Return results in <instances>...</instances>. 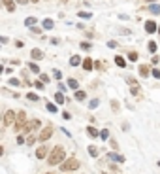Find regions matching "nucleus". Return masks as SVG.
I'll use <instances>...</instances> for the list:
<instances>
[{
  "label": "nucleus",
  "mask_w": 160,
  "mask_h": 174,
  "mask_svg": "<svg viewBox=\"0 0 160 174\" xmlns=\"http://www.w3.org/2000/svg\"><path fill=\"white\" fill-rule=\"evenodd\" d=\"M47 165L49 167H57V165H60L64 159H66V150H64L62 146H55L53 150L47 153Z\"/></svg>",
  "instance_id": "1"
},
{
  "label": "nucleus",
  "mask_w": 160,
  "mask_h": 174,
  "mask_svg": "<svg viewBox=\"0 0 160 174\" xmlns=\"http://www.w3.org/2000/svg\"><path fill=\"white\" fill-rule=\"evenodd\" d=\"M79 167H81L79 159H75V157H68V159H64L62 163L59 165V169H60V172H73V170H77Z\"/></svg>",
  "instance_id": "2"
},
{
  "label": "nucleus",
  "mask_w": 160,
  "mask_h": 174,
  "mask_svg": "<svg viewBox=\"0 0 160 174\" xmlns=\"http://www.w3.org/2000/svg\"><path fill=\"white\" fill-rule=\"evenodd\" d=\"M40 129H41V121H40L38 117L28 119L27 123H25L23 131H21V134H30V133H36V131H40Z\"/></svg>",
  "instance_id": "3"
},
{
  "label": "nucleus",
  "mask_w": 160,
  "mask_h": 174,
  "mask_svg": "<svg viewBox=\"0 0 160 174\" xmlns=\"http://www.w3.org/2000/svg\"><path fill=\"white\" fill-rule=\"evenodd\" d=\"M28 121V117H27V112L25 110H21V112H15V123H13V129H15V133H21L23 131V127H25V123Z\"/></svg>",
  "instance_id": "4"
},
{
  "label": "nucleus",
  "mask_w": 160,
  "mask_h": 174,
  "mask_svg": "<svg viewBox=\"0 0 160 174\" xmlns=\"http://www.w3.org/2000/svg\"><path fill=\"white\" fill-rule=\"evenodd\" d=\"M51 136H53V125H45V127L40 129V133H38V142L45 144Z\"/></svg>",
  "instance_id": "5"
},
{
  "label": "nucleus",
  "mask_w": 160,
  "mask_h": 174,
  "mask_svg": "<svg viewBox=\"0 0 160 174\" xmlns=\"http://www.w3.org/2000/svg\"><path fill=\"white\" fill-rule=\"evenodd\" d=\"M2 121H4V127L13 125L15 123V110H6V114L2 115Z\"/></svg>",
  "instance_id": "6"
},
{
  "label": "nucleus",
  "mask_w": 160,
  "mask_h": 174,
  "mask_svg": "<svg viewBox=\"0 0 160 174\" xmlns=\"http://www.w3.org/2000/svg\"><path fill=\"white\" fill-rule=\"evenodd\" d=\"M51 151V148L47 146V144H41V146H38V150H36V159H45L47 157V153Z\"/></svg>",
  "instance_id": "7"
},
{
  "label": "nucleus",
  "mask_w": 160,
  "mask_h": 174,
  "mask_svg": "<svg viewBox=\"0 0 160 174\" xmlns=\"http://www.w3.org/2000/svg\"><path fill=\"white\" fill-rule=\"evenodd\" d=\"M107 159L113 161V163H124V155H121V153H115V151H111V153H107Z\"/></svg>",
  "instance_id": "8"
},
{
  "label": "nucleus",
  "mask_w": 160,
  "mask_h": 174,
  "mask_svg": "<svg viewBox=\"0 0 160 174\" xmlns=\"http://www.w3.org/2000/svg\"><path fill=\"white\" fill-rule=\"evenodd\" d=\"M30 57H32V61H41L43 59V51L38 49V47H34V49L30 51Z\"/></svg>",
  "instance_id": "9"
},
{
  "label": "nucleus",
  "mask_w": 160,
  "mask_h": 174,
  "mask_svg": "<svg viewBox=\"0 0 160 174\" xmlns=\"http://www.w3.org/2000/svg\"><path fill=\"white\" fill-rule=\"evenodd\" d=\"M36 142H38V134H34V133L27 134V138H25V144H27V146H32V144H36Z\"/></svg>",
  "instance_id": "10"
},
{
  "label": "nucleus",
  "mask_w": 160,
  "mask_h": 174,
  "mask_svg": "<svg viewBox=\"0 0 160 174\" xmlns=\"http://www.w3.org/2000/svg\"><path fill=\"white\" fill-rule=\"evenodd\" d=\"M2 4H4V8L8 9L9 13H13V11H15V2H13V0H2Z\"/></svg>",
  "instance_id": "11"
},
{
  "label": "nucleus",
  "mask_w": 160,
  "mask_h": 174,
  "mask_svg": "<svg viewBox=\"0 0 160 174\" xmlns=\"http://www.w3.org/2000/svg\"><path fill=\"white\" fill-rule=\"evenodd\" d=\"M149 74H151V68H149L147 64H141V66H139V76H141V78H149Z\"/></svg>",
  "instance_id": "12"
},
{
  "label": "nucleus",
  "mask_w": 160,
  "mask_h": 174,
  "mask_svg": "<svg viewBox=\"0 0 160 174\" xmlns=\"http://www.w3.org/2000/svg\"><path fill=\"white\" fill-rule=\"evenodd\" d=\"M156 28H158V27H156V23H155V21H147V23H145V30L149 32V34L156 32Z\"/></svg>",
  "instance_id": "13"
},
{
  "label": "nucleus",
  "mask_w": 160,
  "mask_h": 174,
  "mask_svg": "<svg viewBox=\"0 0 160 174\" xmlns=\"http://www.w3.org/2000/svg\"><path fill=\"white\" fill-rule=\"evenodd\" d=\"M81 64H83V70H92V66H94V63H92L91 57H87L85 61H81Z\"/></svg>",
  "instance_id": "14"
},
{
  "label": "nucleus",
  "mask_w": 160,
  "mask_h": 174,
  "mask_svg": "<svg viewBox=\"0 0 160 174\" xmlns=\"http://www.w3.org/2000/svg\"><path fill=\"white\" fill-rule=\"evenodd\" d=\"M87 134L91 138H98V129L92 127V125H89V127H87Z\"/></svg>",
  "instance_id": "15"
},
{
  "label": "nucleus",
  "mask_w": 160,
  "mask_h": 174,
  "mask_svg": "<svg viewBox=\"0 0 160 174\" xmlns=\"http://www.w3.org/2000/svg\"><path fill=\"white\" fill-rule=\"evenodd\" d=\"M73 96H75V100H85V98H87V93L81 91V89H77V91L73 93Z\"/></svg>",
  "instance_id": "16"
},
{
  "label": "nucleus",
  "mask_w": 160,
  "mask_h": 174,
  "mask_svg": "<svg viewBox=\"0 0 160 174\" xmlns=\"http://www.w3.org/2000/svg\"><path fill=\"white\" fill-rule=\"evenodd\" d=\"M27 66H28V70H30V72H34V74H40V66H38V64L34 63V61H30V63H28Z\"/></svg>",
  "instance_id": "17"
},
{
  "label": "nucleus",
  "mask_w": 160,
  "mask_h": 174,
  "mask_svg": "<svg viewBox=\"0 0 160 174\" xmlns=\"http://www.w3.org/2000/svg\"><path fill=\"white\" fill-rule=\"evenodd\" d=\"M41 25H43V28H45V30H49V28H53V27H55L53 19H49V17H47V19H43V23H41Z\"/></svg>",
  "instance_id": "18"
},
{
  "label": "nucleus",
  "mask_w": 160,
  "mask_h": 174,
  "mask_svg": "<svg viewBox=\"0 0 160 174\" xmlns=\"http://www.w3.org/2000/svg\"><path fill=\"white\" fill-rule=\"evenodd\" d=\"M68 87H70V89H73V91H77V89H79V83H77V80L70 78V80H68Z\"/></svg>",
  "instance_id": "19"
},
{
  "label": "nucleus",
  "mask_w": 160,
  "mask_h": 174,
  "mask_svg": "<svg viewBox=\"0 0 160 174\" xmlns=\"http://www.w3.org/2000/svg\"><path fill=\"white\" fill-rule=\"evenodd\" d=\"M55 102H57V104H64V102H66V98H64V95H62V93H55Z\"/></svg>",
  "instance_id": "20"
},
{
  "label": "nucleus",
  "mask_w": 160,
  "mask_h": 174,
  "mask_svg": "<svg viewBox=\"0 0 160 174\" xmlns=\"http://www.w3.org/2000/svg\"><path fill=\"white\" fill-rule=\"evenodd\" d=\"M115 64H117V66H121V68H124V66H126V61H124L121 55H117V57H115Z\"/></svg>",
  "instance_id": "21"
},
{
  "label": "nucleus",
  "mask_w": 160,
  "mask_h": 174,
  "mask_svg": "<svg viewBox=\"0 0 160 174\" xmlns=\"http://www.w3.org/2000/svg\"><path fill=\"white\" fill-rule=\"evenodd\" d=\"M27 100H30V102H36V100H40V96H38V93H27Z\"/></svg>",
  "instance_id": "22"
},
{
  "label": "nucleus",
  "mask_w": 160,
  "mask_h": 174,
  "mask_svg": "<svg viewBox=\"0 0 160 174\" xmlns=\"http://www.w3.org/2000/svg\"><path fill=\"white\" fill-rule=\"evenodd\" d=\"M45 108H47V112H51V114H57V112H59L57 104H53V102H47V104H45Z\"/></svg>",
  "instance_id": "23"
},
{
  "label": "nucleus",
  "mask_w": 160,
  "mask_h": 174,
  "mask_svg": "<svg viewBox=\"0 0 160 174\" xmlns=\"http://www.w3.org/2000/svg\"><path fill=\"white\" fill-rule=\"evenodd\" d=\"M36 23H38V19H36V17H27V19H25V25H27L28 28H30V27H34Z\"/></svg>",
  "instance_id": "24"
},
{
  "label": "nucleus",
  "mask_w": 160,
  "mask_h": 174,
  "mask_svg": "<svg viewBox=\"0 0 160 174\" xmlns=\"http://www.w3.org/2000/svg\"><path fill=\"white\" fill-rule=\"evenodd\" d=\"M70 64H72V66H79V64H81V57H79V55H73L72 59H70Z\"/></svg>",
  "instance_id": "25"
},
{
  "label": "nucleus",
  "mask_w": 160,
  "mask_h": 174,
  "mask_svg": "<svg viewBox=\"0 0 160 174\" xmlns=\"http://www.w3.org/2000/svg\"><path fill=\"white\" fill-rule=\"evenodd\" d=\"M32 87H34V89H36V91H43V89H45V85H43V83H41L40 80H36V82L32 83Z\"/></svg>",
  "instance_id": "26"
},
{
  "label": "nucleus",
  "mask_w": 160,
  "mask_h": 174,
  "mask_svg": "<svg viewBox=\"0 0 160 174\" xmlns=\"http://www.w3.org/2000/svg\"><path fill=\"white\" fill-rule=\"evenodd\" d=\"M8 85H13V87H21V80H17V78H9V80H8Z\"/></svg>",
  "instance_id": "27"
},
{
  "label": "nucleus",
  "mask_w": 160,
  "mask_h": 174,
  "mask_svg": "<svg viewBox=\"0 0 160 174\" xmlns=\"http://www.w3.org/2000/svg\"><path fill=\"white\" fill-rule=\"evenodd\" d=\"M98 136H100L102 140H107V138H109V131H107V129H104V131H98Z\"/></svg>",
  "instance_id": "28"
},
{
  "label": "nucleus",
  "mask_w": 160,
  "mask_h": 174,
  "mask_svg": "<svg viewBox=\"0 0 160 174\" xmlns=\"http://www.w3.org/2000/svg\"><path fill=\"white\" fill-rule=\"evenodd\" d=\"M89 155L91 157H98V148L96 146H89Z\"/></svg>",
  "instance_id": "29"
},
{
  "label": "nucleus",
  "mask_w": 160,
  "mask_h": 174,
  "mask_svg": "<svg viewBox=\"0 0 160 174\" xmlns=\"http://www.w3.org/2000/svg\"><path fill=\"white\" fill-rule=\"evenodd\" d=\"M149 9H151V11H153V13H155V15H156V13H160V6H158V4H153V6H151V8H149Z\"/></svg>",
  "instance_id": "30"
},
{
  "label": "nucleus",
  "mask_w": 160,
  "mask_h": 174,
  "mask_svg": "<svg viewBox=\"0 0 160 174\" xmlns=\"http://www.w3.org/2000/svg\"><path fill=\"white\" fill-rule=\"evenodd\" d=\"M40 82L41 83H49V76H47V74H40Z\"/></svg>",
  "instance_id": "31"
},
{
  "label": "nucleus",
  "mask_w": 160,
  "mask_h": 174,
  "mask_svg": "<svg viewBox=\"0 0 160 174\" xmlns=\"http://www.w3.org/2000/svg\"><path fill=\"white\" fill-rule=\"evenodd\" d=\"M17 144H19V146H23V144H25V134H21V133L17 134Z\"/></svg>",
  "instance_id": "32"
},
{
  "label": "nucleus",
  "mask_w": 160,
  "mask_h": 174,
  "mask_svg": "<svg viewBox=\"0 0 160 174\" xmlns=\"http://www.w3.org/2000/svg\"><path fill=\"white\" fill-rule=\"evenodd\" d=\"M79 17H81V19H91V13H89V11H79Z\"/></svg>",
  "instance_id": "33"
},
{
  "label": "nucleus",
  "mask_w": 160,
  "mask_h": 174,
  "mask_svg": "<svg viewBox=\"0 0 160 174\" xmlns=\"http://www.w3.org/2000/svg\"><path fill=\"white\" fill-rule=\"evenodd\" d=\"M104 66H105V64L102 63V61H96V63H94V66H92V68H98V70H102V68H104Z\"/></svg>",
  "instance_id": "34"
},
{
  "label": "nucleus",
  "mask_w": 160,
  "mask_h": 174,
  "mask_svg": "<svg viewBox=\"0 0 160 174\" xmlns=\"http://www.w3.org/2000/svg\"><path fill=\"white\" fill-rule=\"evenodd\" d=\"M91 44H89V42H81V49H85V51H89V49H91Z\"/></svg>",
  "instance_id": "35"
},
{
  "label": "nucleus",
  "mask_w": 160,
  "mask_h": 174,
  "mask_svg": "<svg viewBox=\"0 0 160 174\" xmlns=\"http://www.w3.org/2000/svg\"><path fill=\"white\" fill-rule=\"evenodd\" d=\"M130 93H132V95H139V85L136 83V85H134L132 89H130Z\"/></svg>",
  "instance_id": "36"
},
{
  "label": "nucleus",
  "mask_w": 160,
  "mask_h": 174,
  "mask_svg": "<svg viewBox=\"0 0 160 174\" xmlns=\"http://www.w3.org/2000/svg\"><path fill=\"white\" fill-rule=\"evenodd\" d=\"M147 47H149L151 53H155V51H156V44H155V42H149V46H147Z\"/></svg>",
  "instance_id": "37"
},
{
  "label": "nucleus",
  "mask_w": 160,
  "mask_h": 174,
  "mask_svg": "<svg viewBox=\"0 0 160 174\" xmlns=\"http://www.w3.org/2000/svg\"><path fill=\"white\" fill-rule=\"evenodd\" d=\"M111 108H113V112H119V102H117V100H111Z\"/></svg>",
  "instance_id": "38"
},
{
  "label": "nucleus",
  "mask_w": 160,
  "mask_h": 174,
  "mask_svg": "<svg viewBox=\"0 0 160 174\" xmlns=\"http://www.w3.org/2000/svg\"><path fill=\"white\" fill-rule=\"evenodd\" d=\"M53 78H55V80H60V78H62V72H60V70H55V72H53Z\"/></svg>",
  "instance_id": "39"
},
{
  "label": "nucleus",
  "mask_w": 160,
  "mask_h": 174,
  "mask_svg": "<svg viewBox=\"0 0 160 174\" xmlns=\"http://www.w3.org/2000/svg\"><path fill=\"white\" fill-rule=\"evenodd\" d=\"M128 61H137V53H128Z\"/></svg>",
  "instance_id": "40"
},
{
  "label": "nucleus",
  "mask_w": 160,
  "mask_h": 174,
  "mask_svg": "<svg viewBox=\"0 0 160 174\" xmlns=\"http://www.w3.org/2000/svg\"><path fill=\"white\" fill-rule=\"evenodd\" d=\"M62 119H66V121L72 119V114H70V112H62Z\"/></svg>",
  "instance_id": "41"
},
{
  "label": "nucleus",
  "mask_w": 160,
  "mask_h": 174,
  "mask_svg": "<svg viewBox=\"0 0 160 174\" xmlns=\"http://www.w3.org/2000/svg\"><path fill=\"white\" fill-rule=\"evenodd\" d=\"M30 30L34 32V34H41V28L40 27H30Z\"/></svg>",
  "instance_id": "42"
},
{
  "label": "nucleus",
  "mask_w": 160,
  "mask_h": 174,
  "mask_svg": "<svg viewBox=\"0 0 160 174\" xmlns=\"http://www.w3.org/2000/svg\"><path fill=\"white\" fill-rule=\"evenodd\" d=\"M153 76H155L156 80H160V70L158 68H153Z\"/></svg>",
  "instance_id": "43"
},
{
  "label": "nucleus",
  "mask_w": 160,
  "mask_h": 174,
  "mask_svg": "<svg viewBox=\"0 0 160 174\" xmlns=\"http://www.w3.org/2000/svg\"><path fill=\"white\" fill-rule=\"evenodd\" d=\"M109 144H111V148H113V150H117V148H119V146H117V140H113V138L109 140Z\"/></svg>",
  "instance_id": "44"
},
{
  "label": "nucleus",
  "mask_w": 160,
  "mask_h": 174,
  "mask_svg": "<svg viewBox=\"0 0 160 174\" xmlns=\"http://www.w3.org/2000/svg\"><path fill=\"white\" fill-rule=\"evenodd\" d=\"M98 104H100V102H98V98H94V100H92V102H91V104H89V106H91V108H96V106H98Z\"/></svg>",
  "instance_id": "45"
},
{
  "label": "nucleus",
  "mask_w": 160,
  "mask_h": 174,
  "mask_svg": "<svg viewBox=\"0 0 160 174\" xmlns=\"http://www.w3.org/2000/svg\"><path fill=\"white\" fill-rule=\"evenodd\" d=\"M59 91H60V93L66 91V85H64V83H60V82H59Z\"/></svg>",
  "instance_id": "46"
},
{
  "label": "nucleus",
  "mask_w": 160,
  "mask_h": 174,
  "mask_svg": "<svg viewBox=\"0 0 160 174\" xmlns=\"http://www.w3.org/2000/svg\"><path fill=\"white\" fill-rule=\"evenodd\" d=\"M107 46H109V47H117V46H119V44H117V42H113V40H111V42H107Z\"/></svg>",
  "instance_id": "47"
},
{
  "label": "nucleus",
  "mask_w": 160,
  "mask_h": 174,
  "mask_svg": "<svg viewBox=\"0 0 160 174\" xmlns=\"http://www.w3.org/2000/svg\"><path fill=\"white\" fill-rule=\"evenodd\" d=\"M2 44H8V38L6 36H0V46H2Z\"/></svg>",
  "instance_id": "48"
},
{
  "label": "nucleus",
  "mask_w": 160,
  "mask_h": 174,
  "mask_svg": "<svg viewBox=\"0 0 160 174\" xmlns=\"http://www.w3.org/2000/svg\"><path fill=\"white\" fill-rule=\"evenodd\" d=\"M23 46H25V42H21V40L15 42V47H23Z\"/></svg>",
  "instance_id": "49"
},
{
  "label": "nucleus",
  "mask_w": 160,
  "mask_h": 174,
  "mask_svg": "<svg viewBox=\"0 0 160 174\" xmlns=\"http://www.w3.org/2000/svg\"><path fill=\"white\" fill-rule=\"evenodd\" d=\"M119 32H121V34H130V30H128V28H119Z\"/></svg>",
  "instance_id": "50"
},
{
  "label": "nucleus",
  "mask_w": 160,
  "mask_h": 174,
  "mask_svg": "<svg viewBox=\"0 0 160 174\" xmlns=\"http://www.w3.org/2000/svg\"><path fill=\"white\" fill-rule=\"evenodd\" d=\"M13 2H15V4H23V6H25V4L28 2V0H13Z\"/></svg>",
  "instance_id": "51"
},
{
  "label": "nucleus",
  "mask_w": 160,
  "mask_h": 174,
  "mask_svg": "<svg viewBox=\"0 0 160 174\" xmlns=\"http://www.w3.org/2000/svg\"><path fill=\"white\" fill-rule=\"evenodd\" d=\"M59 42H60L59 38H51V44H55V46H59Z\"/></svg>",
  "instance_id": "52"
},
{
  "label": "nucleus",
  "mask_w": 160,
  "mask_h": 174,
  "mask_svg": "<svg viewBox=\"0 0 160 174\" xmlns=\"http://www.w3.org/2000/svg\"><path fill=\"white\" fill-rule=\"evenodd\" d=\"M4 155V146H0V157Z\"/></svg>",
  "instance_id": "53"
},
{
  "label": "nucleus",
  "mask_w": 160,
  "mask_h": 174,
  "mask_svg": "<svg viewBox=\"0 0 160 174\" xmlns=\"http://www.w3.org/2000/svg\"><path fill=\"white\" fill-rule=\"evenodd\" d=\"M2 72H4V66H2V64H0V74H2Z\"/></svg>",
  "instance_id": "54"
},
{
  "label": "nucleus",
  "mask_w": 160,
  "mask_h": 174,
  "mask_svg": "<svg viewBox=\"0 0 160 174\" xmlns=\"http://www.w3.org/2000/svg\"><path fill=\"white\" fill-rule=\"evenodd\" d=\"M28 2H34V4H38V2H40V0H28Z\"/></svg>",
  "instance_id": "55"
},
{
  "label": "nucleus",
  "mask_w": 160,
  "mask_h": 174,
  "mask_svg": "<svg viewBox=\"0 0 160 174\" xmlns=\"http://www.w3.org/2000/svg\"><path fill=\"white\" fill-rule=\"evenodd\" d=\"M156 30H158V34H160V27H158V28H156Z\"/></svg>",
  "instance_id": "56"
},
{
  "label": "nucleus",
  "mask_w": 160,
  "mask_h": 174,
  "mask_svg": "<svg viewBox=\"0 0 160 174\" xmlns=\"http://www.w3.org/2000/svg\"><path fill=\"white\" fill-rule=\"evenodd\" d=\"M45 174H55V172H45Z\"/></svg>",
  "instance_id": "57"
},
{
  "label": "nucleus",
  "mask_w": 160,
  "mask_h": 174,
  "mask_svg": "<svg viewBox=\"0 0 160 174\" xmlns=\"http://www.w3.org/2000/svg\"><path fill=\"white\" fill-rule=\"evenodd\" d=\"M0 115H2V114H0Z\"/></svg>",
  "instance_id": "58"
}]
</instances>
